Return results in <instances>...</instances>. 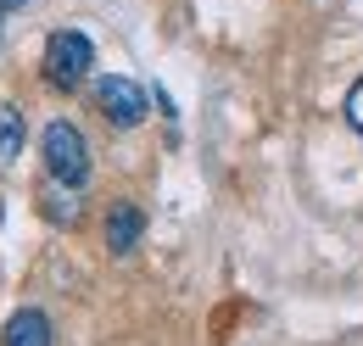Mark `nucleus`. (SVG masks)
I'll return each mask as SVG.
<instances>
[{
  "instance_id": "1",
  "label": "nucleus",
  "mask_w": 363,
  "mask_h": 346,
  "mask_svg": "<svg viewBox=\"0 0 363 346\" xmlns=\"http://www.w3.org/2000/svg\"><path fill=\"white\" fill-rule=\"evenodd\" d=\"M40 151H45V173L56 184H67V190H84V179H90V145H84V134L79 123H67V118H56L40 140Z\"/></svg>"
},
{
  "instance_id": "2",
  "label": "nucleus",
  "mask_w": 363,
  "mask_h": 346,
  "mask_svg": "<svg viewBox=\"0 0 363 346\" xmlns=\"http://www.w3.org/2000/svg\"><path fill=\"white\" fill-rule=\"evenodd\" d=\"M95 67V45L90 34H79V28H56L45 40V79L56 89H79L84 79H90Z\"/></svg>"
},
{
  "instance_id": "3",
  "label": "nucleus",
  "mask_w": 363,
  "mask_h": 346,
  "mask_svg": "<svg viewBox=\"0 0 363 346\" xmlns=\"http://www.w3.org/2000/svg\"><path fill=\"white\" fill-rule=\"evenodd\" d=\"M95 106H101V118L112 129H140L145 123V89L135 79H123V73H106L95 84Z\"/></svg>"
},
{
  "instance_id": "4",
  "label": "nucleus",
  "mask_w": 363,
  "mask_h": 346,
  "mask_svg": "<svg viewBox=\"0 0 363 346\" xmlns=\"http://www.w3.org/2000/svg\"><path fill=\"white\" fill-rule=\"evenodd\" d=\"M0 346H50V318L40 307H17L0 330Z\"/></svg>"
},
{
  "instance_id": "5",
  "label": "nucleus",
  "mask_w": 363,
  "mask_h": 346,
  "mask_svg": "<svg viewBox=\"0 0 363 346\" xmlns=\"http://www.w3.org/2000/svg\"><path fill=\"white\" fill-rule=\"evenodd\" d=\"M140 235H145V213H140L135 201H118L112 207V218H106V246L123 257V252H135Z\"/></svg>"
},
{
  "instance_id": "6",
  "label": "nucleus",
  "mask_w": 363,
  "mask_h": 346,
  "mask_svg": "<svg viewBox=\"0 0 363 346\" xmlns=\"http://www.w3.org/2000/svg\"><path fill=\"white\" fill-rule=\"evenodd\" d=\"M23 140H28V123H23V112L0 101V168H11V162L23 157Z\"/></svg>"
},
{
  "instance_id": "7",
  "label": "nucleus",
  "mask_w": 363,
  "mask_h": 346,
  "mask_svg": "<svg viewBox=\"0 0 363 346\" xmlns=\"http://www.w3.org/2000/svg\"><path fill=\"white\" fill-rule=\"evenodd\" d=\"M73 196H79V190H67V184H56V179H50L45 196H40V201H45V218H56V223H73V218H79V201H73Z\"/></svg>"
},
{
  "instance_id": "8",
  "label": "nucleus",
  "mask_w": 363,
  "mask_h": 346,
  "mask_svg": "<svg viewBox=\"0 0 363 346\" xmlns=\"http://www.w3.org/2000/svg\"><path fill=\"white\" fill-rule=\"evenodd\" d=\"M347 123H352V129L363 134V79L352 89H347Z\"/></svg>"
},
{
  "instance_id": "9",
  "label": "nucleus",
  "mask_w": 363,
  "mask_h": 346,
  "mask_svg": "<svg viewBox=\"0 0 363 346\" xmlns=\"http://www.w3.org/2000/svg\"><path fill=\"white\" fill-rule=\"evenodd\" d=\"M11 6H28V0H0V11H11Z\"/></svg>"
}]
</instances>
